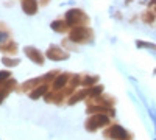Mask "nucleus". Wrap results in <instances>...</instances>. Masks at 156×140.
<instances>
[{"label": "nucleus", "instance_id": "nucleus-9", "mask_svg": "<svg viewBox=\"0 0 156 140\" xmlns=\"http://www.w3.org/2000/svg\"><path fill=\"white\" fill-rule=\"evenodd\" d=\"M22 6H23V11L27 12V14H34L37 11V3L36 0H23L22 2Z\"/></svg>", "mask_w": 156, "mask_h": 140}, {"label": "nucleus", "instance_id": "nucleus-14", "mask_svg": "<svg viewBox=\"0 0 156 140\" xmlns=\"http://www.w3.org/2000/svg\"><path fill=\"white\" fill-rule=\"evenodd\" d=\"M97 81H98L97 76H84V78L81 80V84H83V86H92V84L97 83Z\"/></svg>", "mask_w": 156, "mask_h": 140}, {"label": "nucleus", "instance_id": "nucleus-17", "mask_svg": "<svg viewBox=\"0 0 156 140\" xmlns=\"http://www.w3.org/2000/svg\"><path fill=\"white\" fill-rule=\"evenodd\" d=\"M153 8H154V9H153V11H154V12H156V5H154V6H153Z\"/></svg>", "mask_w": 156, "mask_h": 140}, {"label": "nucleus", "instance_id": "nucleus-16", "mask_svg": "<svg viewBox=\"0 0 156 140\" xmlns=\"http://www.w3.org/2000/svg\"><path fill=\"white\" fill-rule=\"evenodd\" d=\"M5 78H9V72H0V86L3 84Z\"/></svg>", "mask_w": 156, "mask_h": 140}, {"label": "nucleus", "instance_id": "nucleus-3", "mask_svg": "<svg viewBox=\"0 0 156 140\" xmlns=\"http://www.w3.org/2000/svg\"><path fill=\"white\" fill-rule=\"evenodd\" d=\"M66 19L70 25H75V27H80V25H83V23H87V20H89V17L80 9H70L67 12Z\"/></svg>", "mask_w": 156, "mask_h": 140}, {"label": "nucleus", "instance_id": "nucleus-1", "mask_svg": "<svg viewBox=\"0 0 156 140\" xmlns=\"http://www.w3.org/2000/svg\"><path fill=\"white\" fill-rule=\"evenodd\" d=\"M105 137L112 138V140H129L133 135L129 134L125 128H122V126H119V125H112L109 129L105 131Z\"/></svg>", "mask_w": 156, "mask_h": 140}, {"label": "nucleus", "instance_id": "nucleus-8", "mask_svg": "<svg viewBox=\"0 0 156 140\" xmlns=\"http://www.w3.org/2000/svg\"><path fill=\"white\" fill-rule=\"evenodd\" d=\"M25 53L30 56V59H31L33 62H37V64H44V58H42V55L39 53L36 48H33V47H27V48H25Z\"/></svg>", "mask_w": 156, "mask_h": 140}, {"label": "nucleus", "instance_id": "nucleus-5", "mask_svg": "<svg viewBox=\"0 0 156 140\" xmlns=\"http://www.w3.org/2000/svg\"><path fill=\"white\" fill-rule=\"evenodd\" d=\"M72 78V76L69 75V73H62V75H59L58 78L53 81V84H51V89L56 92V90H62L64 87L67 86V83H69V80Z\"/></svg>", "mask_w": 156, "mask_h": 140}, {"label": "nucleus", "instance_id": "nucleus-7", "mask_svg": "<svg viewBox=\"0 0 156 140\" xmlns=\"http://www.w3.org/2000/svg\"><path fill=\"white\" fill-rule=\"evenodd\" d=\"M14 87H16V80H8V81H5L2 86H0V103L5 100V97H6Z\"/></svg>", "mask_w": 156, "mask_h": 140}, {"label": "nucleus", "instance_id": "nucleus-11", "mask_svg": "<svg viewBox=\"0 0 156 140\" xmlns=\"http://www.w3.org/2000/svg\"><path fill=\"white\" fill-rule=\"evenodd\" d=\"M142 19H144V22H147V23H153L154 22V19H156V12L153 11V9H147L144 14H142Z\"/></svg>", "mask_w": 156, "mask_h": 140}, {"label": "nucleus", "instance_id": "nucleus-13", "mask_svg": "<svg viewBox=\"0 0 156 140\" xmlns=\"http://www.w3.org/2000/svg\"><path fill=\"white\" fill-rule=\"evenodd\" d=\"M51 28L56 30V31H59V33H62V31H66V30H67L66 23H64L62 20H59V22H53V23H51Z\"/></svg>", "mask_w": 156, "mask_h": 140}, {"label": "nucleus", "instance_id": "nucleus-2", "mask_svg": "<svg viewBox=\"0 0 156 140\" xmlns=\"http://www.w3.org/2000/svg\"><path fill=\"white\" fill-rule=\"evenodd\" d=\"M109 123V117H106L105 114H94L87 121H86V129L87 131H95L98 128H103Z\"/></svg>", "mask_w": 156, "mask_h": 140}, {"label": "nucleus", "instance_id": "nucleus-10", "mask_svg": "<svg viewBox=\"0 0 156 140\" xmlns=\"http://www.w3.org/2000/svg\"><path fill=\"white\" fill-rule=\"evenodd\" d=\"M47 89H48V86H45V84H42V86H39L37 89H34V90L31 92L30 98L36 100V98H39V97H42V94H47Z\"/></svg>", "mask_w": 156, "mask_h": 140}, {"label": "nucleus", "instance_id": "nucleus-6", "mask_svg": "<svg viewBox=\"0 0 156 140\" xmlns=\"http://www.w3.org/2000/svg\"><path fill=\"white\" fill-rule=\"evenodd\" d=\"M47 56L53 61H61V59H66L67 58V53H64L62 50L56 45H51L48 50H47Z\"/></svg>", "mask_w": 156, "mask_h": 140}, {"label": "nucleus", "instance_id": "nucleus-4", "mask_svg": "<svg viewBox=\"0 0 156 140\" xmlns=\"http://www.w3.org/2000/svg\"><path fill=\"white\" fill-rule=\"evenodd\" d=\"M90 37H92L90 31L86 30V28H81V27H76L70 33V41H73V42H86L87 39H90Z\"/></svg>", "mask_w": 156, "mask_h": 140}, {"label": "nucleus", "instance_id": "nucleus-12", "mask_svg": "<svg viewBox=\"0 0 156 140\" xmlns=\"http://www.w3.org/2000/svg\"><path fill=\"white\" fill-rule=\"evenodd\" d=\"M87 97V94H86V90H81V92H78V94H75L73 97H70L69 98V104H75V103H78L80 100H83V98H86Z\"/></svg>", "mask_w": 156, "mask_h": 140}, {"label": "nucleus", "instance_id": "nucleus-15", "mask_svg": "<svg viewBox=\"0 0 156 140\" xmlns=\"http://www.w3.org/2000/svg\"><path fill=\"white\" fill-rule=\"evenodd\" d=\"M3 64H6V66H16V64H19V61H17V59L11 61V59H6V58H3Z\"/></svg>", "mask_w": 156, "mask_h": 140}]
</instances>
